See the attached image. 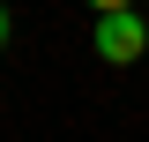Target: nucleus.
Segmentation results:
<instances>
[{"mask_svg": "<svg viewBox=\"0 0 149 142\" xmlns=\"http://www.w3.org/2000/svg\"><path fill=\"white\" fill-rule=\"evenodd\" d=\"M0 53H8V8H0Z\"/></svg>", "mask_w": 149, "mask_h": 142, "instance_id": "obj_3", "label": "nucleus"}, {"mask_svg": "<svg viewBox=\"0 0 149 142\" xmlns=\"http://www.w3.org/2000/svg\"><path fill=\"white\" fill-rule=\"evenodd\" d=\"M97 53H104L112 67L142 60V53H149V22H134V8H119V15H97Z\"/></svg>", "mask_w": 149, "mask_h": 142, "instance_id": "obj_1", "label": "nucleus"}, {"mask_svg": "<svg viewBox=\"0 0 149 142\" xmlns=\"http://www.w3.org/2000/svg\"><path fill=\"white\" fill-rule=\"evenodd\" d=\"M82 8H97V15H119V8H134V0H82Z\"/></svg>", "mask_w": 149, "mask_h": 142, "instance_id": "obj_2", "label": "nucleus"}]
</instances>
